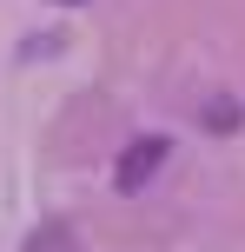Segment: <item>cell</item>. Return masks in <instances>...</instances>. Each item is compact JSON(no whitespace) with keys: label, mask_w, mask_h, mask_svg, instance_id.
Segmentation results:
<instances>
[{"label":"cell","mask_w":245,"mask_h":252,"mask_svg":"<svg viewBox=\"0 0 245 252\" xmlns=\"http://www.w3.org/2000/svg\"><path fill=\"white\" fill-rule=\"evenodd\" d=\"M166 159H172V146H166V139H159V133L133 139V146L119 153V166H113L119 192H139V186H146V179H153V173H159V166H166Z\"/></svg>","instance_id":"6da1fadb"},{"label":"cell","mask_w":245,"mask_h":252,"mask_svg":"<svg viewBox=\"0 0 245 252\" xmlns=\"http://www.w3.org/2000/svg\"><path fill=\"white\" fill-rule=\"evenodd\" d=\"M53 7H80V0H53Z\"/></svg>","instance_id":"3957f363"},{"label":"cell","mask_w":245,"mask_h":252,"mask_svg":"<svg viewBox=\"0 0 245 252\" xmlns=\"http://www.w3.org/2000/svg\"><path fill=\"white\" fill-rule=\"evenodd\" d=\"M206 126H225V133H232V126H239V106L232 100H212L206 106Z\"/></svg>","instance_id":"7a4b0ae2"}]
</instances>
